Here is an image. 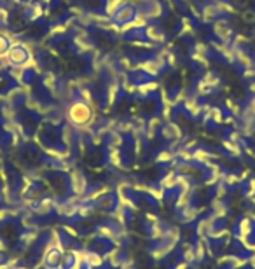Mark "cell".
Here are the masks:
<instances>
[{"mask_svg":"<svg viewBox=\"0 0 255 269\" xmlns=\"http://www.w3.org/2000/svg\"><path fill=\"white\" fill-rule=\"evenodd\" d=\"M88 117H89V109L86 103H76L70 107V121L72 122L80 124V122H86Z\"/></svg>","mask_w":255,"mask_h":269,"instance_id":"6da1fadb","label":"cell"},{"mask_svg":"<svg viewBox=\"0 0 255 269\" xmlns=\"http://www.w3.org/2000/svg\"><path fill=\"white\" fill-rule=\"evenodd\" d=\"M9 58H11L12 63L20 65L26 60V51H23V49H20V48H12L11 51H9Z\"/></svg>","mask_w":255,"mask_h":269,"instance_id":"7a4b0ae2","label":"cell"}]
</instances>
